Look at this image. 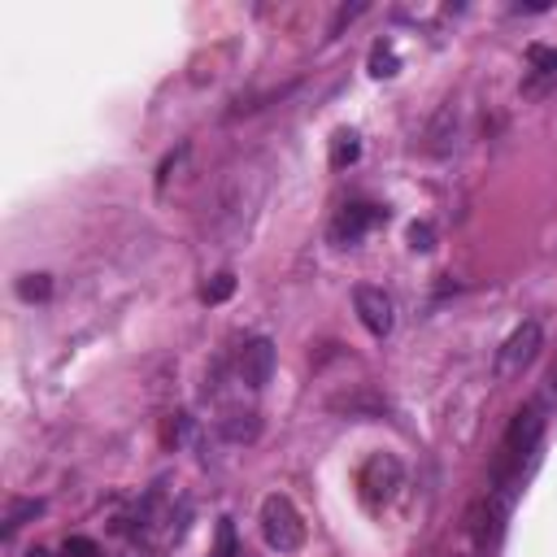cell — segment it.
<instances>
[{"mask_svg": "<svg viewBox=\"0 0 557 557\" xmlns=\"http://www.w3.org/2000/svg\"><path fill=\"white\" fill-rule=\"evenodd\" d=\"M540 435H544V413H540L535 405L518 409V413H513V422H509V431H505V457L522 466V457H535Z\"/></svg>", "mask_w": 557, "mask_h": 557, "instance_id": "277c9868", "label": "cell"}, {"mask_svg": "<svg viewBox=\"0 0 557 557\" xmlns=\"http://www.w3.org/2000/svg\"><path fill=\"white\" fill-rule=\"evenodd\" d=\"M239 379L248 383V387H265L270 383V374H274V344L265 339V335H257V339H248L244 348H239Z\"/></svg>", "mask_w": 557, "mask_h": 557, "instance_id": "ba28073f", "label": "cell"}, {"mask_svg": "<svg viewBox=\"0 0 557 557\" xmlns=\"http://www.w3.org/2000/svg\"><path fill=\"white\" fill-rule=\"evenodd\" d=\"M231 292H235V274H213V283L200 287V300H205V305H218V300H226Z\"/></svg>", "mask_w": 557, "mask_h": 557, "instance_id": "2e32d148", "label": "cell"}, {"mask_svg": "<svg viewBox=\"0 0 557 557\" xmlns=\"http://www.w3.org/2000/svg\"><path fill=\"white\" fill-rule=\"evenodd\" d=\"M65 557H96V544L83 540V535H70L65 540Z\"/></svg>", "mask_w": 557, "mask_h": 557, "instance_id": "ac0fdd59", "label": "cell"}, {"mask_svg": "<svg viewBox=\"0 0 557 557\" xmlns=\"http://www.w3.org/2000/svg\"><path fill=\"white\" fill-rule=\"evenodd\" d=\"M17 296L22 300H48L52 296V274H22L17 278Z\"/></svg>", "mask_w": 557, "mask_h": 557, "instance_id": "5bb4252c", "label": "cell"}, {"mask_svg": "<svg viewBox=\"0 0 557 557\" xmlns=\"http://www.w3.org/2000/svg\"><path fill=\"white\" fill-rule=\"evenodd\" d=\"M35 513H44V500H13V505H9V513H4V527H0V531H4V535H13V531H17L22 522H30Z\"/></svg>", "mask_w": 557, "mask_h": 557, "instance_id": "4fadbf2b", "label": "cell"}, {"mask_svg": "<svg viewBox=\"0 0 557 557\" xmlns=\"http://www.w3.org/2000/svg\"><path fill=\"white\" fill-rule=\"evenodd\" d=\"M218 431H222V440H231V444H252V440L261 435V413H257V409H226V413L218 418Z\"/></svg>", "mask_w": 557, "mask_h": 557, "instance_id": "9c48e42d", "label": "cell"}, {"mask_svg": "<svg viewBox=\"0 0 557 557\" xmlns=\"http://www.w3.org/2000/svg\"><path fill=\"white\" fill-rule=\"evenodd\" d=\"M466 531H470V540L474 544H496L500 540V531H505V505L496 500V496H479L470 509H466Z\"/></svg>", "mask_w": 557, "mask_h": 557, "instance_id": "8992f818", "label": "cell"}, {"mask_svg": "<svg viewBox=\"0 0 557 557\" xmlns=\"http://www.w3.org/2000/svg\"><path fill=\"white\" fill-rule=\"evenodd\" d=\"M26 557H52V553H48V548H30Z\"/></svg>", "mask_w": 557, "mask_h": 557, "instance_id": "d6986e66", "label": "cell"}, {"mask_svg": "<svg viewBox=\"0 0 557 557\" xmlns=\"http://www.w3.org/2000/svg\"><path fill=\"white\" fill-rule=\"evenodd\" d=\"M366 9H370V4H366V0H357V4H344V9H339V13H335V22H331V30H326V39H335V35H339V30H344V26H348V22H357V17H361V13H366Z\"/></svg>", "mask_w": 557, "mask_h": 557, "instance_id": "e0dca14e", "label": "cell"}, {"mask_svg": "<svg viewBox=\"0 0 557 557\" xmlns=\"http://www.w3.org/2000/svg\"><path fill=\"white\" fill-rule=\"evenodd\" d=\"M405 239H409L413 252H431V248H435V226H431V222H409Z\"/></svg>", "mask_w": 557, "mask_h": 557, "instance_id": "9a60e30c", "label": "cell"}, {"mask_svg": "<svg viewBox=\"0 0 557 557\" xmlns=\"http://www.w3.org/2000/svg\"><path fill=\"white\" fill-rule=\"evenodd\" d=\"M400 479H405V470H400V461H396L392 453H374V457H366V466L357 470V487H361V500H366L370 509L387 505V500L396 496Z\"/></svg>", "mask_w": 557, "mask_h": 557, "instance_id": "7a4b0ae2", "label": "cell"}, {"mask_svg": "<svg viewBox=\"0 0 557 557\" xmlns=\"http://www.w3.org/2000/svg\"><path fill=\"white\" fill-rule=\"evenodd\" d=\"M352 305H357V318H361V326L370 331V335H387L392 331V322H396V309H392V296L383 292V287H357L352 292Z\"/></svg>", "mask_w": 557, "mask_h": 557, "instance_id": "5b68a950", "label": "cell"}, {"mask_svg": "<svg viewBox=\"0 0 557 557\" xmlns=\"http://www.w3.org/2000/svg\"><path fill=\"white\" fill-rule=\"evenodd\" d=\"M544 87H557V48H531V74H527L522 91L540 96Z\"/></svg>", "mask_w": 557, "mask_h": 557, "instance_id": "30bf717a", "label": "cell"}, {"mask_svg": "<svg viewBox=\"0 0 557 557\" xmlns=\"http://www.w3.org/2000/svg\"><path fill=\"white\" fill-rule=\"evenodd\" d=\"M548 379H553V387H557V366H553V374H548Z\"/></svg>", "mask_w": 557, "mask_h": 557, "instance_id": "ffe728a7", "label": "cell"}, {"mask_svg": "<svg viewBox=\"0 0 557 557\" xmlns=\"http://www.w3.org/2000/svg\"><path fill=\"white\" fill-rule=\"evenodd\" d=\"M379 218H383L379 205H344V209L335 213V222H331V244H339V248L357 244Z\"/></svg>", "mask_w": 557, "mask_h": 557, "instance_id": "52a82bcc", "label": "cell"}, {"mask_svg": "<svg viewBox=\"0 0 557 557\" xmlns=\"http://www.w3.org/2000/svg\"><path fill=\"white\" fill-rule=\"evenodd\" d=\"M396 70H400V61H396L392 44H383V39H379V44L370 48V74H374V78H392Z\"/></svg>", "mask_w": 557, "mask_h": 557, "instance_id": "7c38bea8", "label": "cell"}, {"mask_svg": "<svg viewBox=\"0 0 557 557\" xmlns=\"http://www.w3.org/2000/svg\"><path fill=\"white\" fill-rule=\"evenodd\" d=\"M357 157H361V135L348 131V126H339V131L331 135V165L344 170V165H352Z\"/></svg>", "mask_w": 557, "mask_h": 557, "instance_id": "8fae6325", "label": "cell"}, {"mask_svg": "<svg viewBox=\"0 0 557 557\" xmlns=\"http://www.w3.org/2000/svg\"><path fill=\"white\" fill-rule=\"evenodd\" d=\"M261 535L274 553H296L305 544V522H300V513L287 496L274 492V496L261 500Z\"/></svg>", "mask_w": 557, "mask_h": 557, "instance_id": "6da1fadb", "label": "cell"}, {"mask_svg": "<svg viewBox=\"0 0 557 557\" xmlns=\"http://www.w3.org/2000/svg\"><path fill=\"white\" fill-rule=\"evenodd\" d=\"M540 322H522V326H513L509 331V339L500 344V352H496V379H518L531 361H535V352H540Z\"/></svg>", "mask_w": 557, "mask_h": 557, "instance_id": "3957f363", "label": "cell"}]
</instances>
